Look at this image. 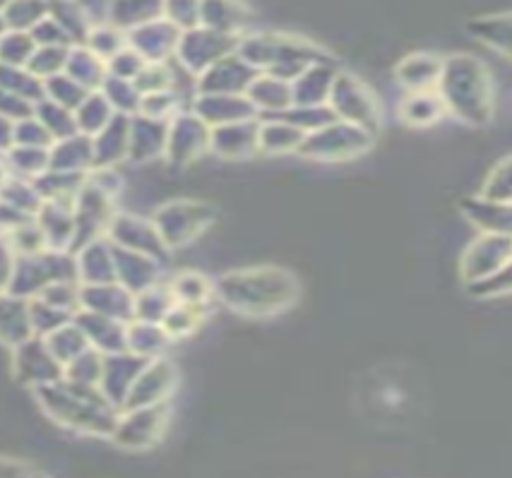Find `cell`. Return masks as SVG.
Returning a JSON list of instances; mask_svg holds the SVG:
<instances>
[{
  "label": "cell",
  "mask_w": 512,
  "mask_h": 478,
  "mask_svg": "<svg viewBox=\"0 0 512 478\" xmlns=\"http://www.w3.org/2000/svg\"><path fill=\"white\" fill-rule=\"evenodd\" d=\"M469 294L476 298H496L500 294H508L510 291V265L503 270L486 274V277L476 279V282H467Z\"/></svg>",
  "instance_id": "obj_50"
},
{
  "label": "cell",
  "mask_w": 512,
  "mask_h": 478,
  "mask_svg": "<svg viewBox=\"0 0 512 478\" xmlns=\"http://www.w3.org/2000/svg\"><path fill=\"white\" fill-rule=\"evenodd\" d=\"M260 70L243 61L238 53L219 58L210 68L202 70L195 77V92L198 94H246L250 82L255 80Z\"/></svg>",
  "instance_id": "obj_11"
},
{
  "label": "cell",
  "mask_w": 512,
  "mask_h": 478,
  "mask_svg": "<svg viewBox=\"0 0 512 478\" xmlns=\"http://www.w3.org/2000/svg\"><path fill=\"white\" fill-rule=\"evenodd\" d=\"M111 238V243H116V246L138 250V253L150 255L154 260H164L166 250H169L159 236L157 226L138 217H113Z\"/></svg>",
  "instance_id": "obj_17"
},
{
  "label": "cell",
  "mask_w": 512,
  "mask_h": 478,
  "mask_svg": "<svg viewBox=\"0 0 512 478\" xmlns=\"http://www.w3.org/2000/svg\"><path fill=\"white\" fill-rule=\"evenodd\" d=\"M130 145V116L125 113H116L104 130H99L92 137V157L97 169H109V166L118 164L123 157H128Z\"/></svg>",
  "instance_id": "obj_21"
},
{
  "label": "cell",
  "mask_w": 512,
  "mask_h": 478,
  "mask_svg": "<svg viewBox=\"0 0 512 478\" xmlns=\"http://www.w3.org/2000/svg\"><path fill=\"white\" fill-rule=\"evenodd\" d=\"M63 73H68L75 82H80L82 87L92 92V89L101 87V82H104V77L109 70H106V63L94 56L85 44H75L70 46L68 63H65Z\"/></svg>",
  "instance_id": "obj_32"
},
{
  "label": "cell",
  "mask_w": 512,
  "mask_h": 478,
  "mask_svg": "<svg viewBox=\"0 0 512 478\" xmlns=\"http://www.w3.org/2000/svg\"><path fill=\"white\" fill-rule=\"evenodd\" d=\"M68 53H70V46H37L25 68L34 77H39V80L44 82L53 75L63 73L65 63H68Z\"/></svg>",
  "instance_id": "obj_43"
},
{
  "label": "cell",
  "mask_w": 512,
  "mask_h": 478,
  "mask_svg": "<svg viewBox=\"0 0 512 478\" xmlns=\"http://www.w3.org/2000/svg\"><path fill=\"white\" fill-rule=\"evenodd\" d=\"M164 17L178 29L200 25V0H164Z\"/></svg>",
  "instance_id": "obj_47"
},
{
  "label": "cell",
  "mask_w": 512,
  "mask_h": 478,
  "mask_svg": "<svg viewBox=\"0 0 512 478\" xmlns=\"http://www.w3.org/2000/svg\"><path fill=\"white\" fill-rule=\"evenodd\" d=\"M464 214L479 233H510L512 229V212L508 202H493L486 197H472L462 202Z\"/></svg>",
  "instance_id": "obj_28"
},
{
  "label": "cell",
  "mask_w": 512,
  "mask_h": 478,
  "mask_svg": "<svg viewBox=\"0 0 512 478\" xmlns=\"http://www.w3.org/2000/svg\"><path fill=\"white\" fill-rule=\"evenodd\" d=\"M37 394L44 402V409L63 426L94 435L113 433L118 409L104 397L99 387L77 385L61 378L51 385L37 387Z\"/></svg>",
  "instance_id": "obj_3"
},
{
  "label": "cell",
  "mask_w": 512,
  "mask_h": 478,
  "mask_svg": "<svg viewBox=\"0 0 512 478\" xmlns=\"http://www.w3.org/2000/svg\"><path fill=\"white\" fill-rule=\"evenodd\" d=\"M46 344H49L51 354L58 358V363L65 368L68 366L73 358H77L82 354V351L89 349V342L85 337V332L80 330V325H77L75 320L65 322V325L58 327V330H53L51 334H46Z\"/></svg>",
  "instance_id": "obj_35"
},
{
  "label": "cell",
  "mask_w": 512,
  "mask_h": 478,
  "mask_svg": "<svg viewBox=\"0 0 512 478\" xmlns=\"http://www.w3.org/2000/svg\"><path fill=\"white\" fill-rule=\"evenodd\" d=\"M250 13L243 0H200V25L214 32L243 37Z\"/></svg>",
  "instance_id": "obj_22"
},
{
  "label": "cell",
  "mask_w": 512,
  "mask_h": 478,
  "mask_svg": "<svg viewBox=\"0 0 512 478\" xmlns=\"http://www.w3.org/2000/svg\"><path fill=\"white\" fill-rule=\"evenodd\" d=\"M0 15H3L5 29L29 32L49 15V0H8Z\"/></svg>",
  "instance_id": "obj_40"
},
{
  "label": "cell",
  "mask_w": 512,
  "mask_h": 478,
  "mask_svg": "<svg viewBox=\"0 0 512 478\" xmlns=\"http://www.w3.org/2000/svg\"><path fill=\"white\" fill-rule=\"evenodd\" d=\"M510 183H512V169H510V159L505 157L496 169H493L491 176H488L481 197H486V200H493V202H508L510 205V190H512Z\"/></svg>",
  "instance_id": "obj_49"
},
{
  "label": "cell",
  "mask_w": 512,
  "mask_h": 478,
  "mask_svg": "<svg viewBox=\"0 0 512 478\" xmlns=\"http://www.w3.org/2000/svg\"><path fill=\"white\" fill-rule=\"evenodd\" d=\"M217 294L229 308L246 315H272L284 310L299 296L296 279L277 267L231 272L219 279Z\"/></svg>",
  "instance_id": "obj_2"
},
{
  "label": "cell",
  "mask_w": 512,
  "mask_h": 478,
  "mask_svg": "<svg viewBox=\"0 0 512 478\" xmlns=\"http://www.w3.org/2000/svg\"><path fill=\"white\" fill-rule=\"evenodd\" d=\"M13 267H15L13 246H5V243H0V291L8 289L10 277H13Z\"/></svg>",
  "instance_id": "obj_52"
},
{
  "label": "cell",
  "mask_w": 512,
  "mask_h": 478,
  "mask_svg": "<svg viewBox=\"0 0 512 478\" xmlns=\"http://www.w3.org/2000/svg\"><path fill=\"white\" fill-rule=\"evenodd\" d=\"M34 116L39 118V123L49 130V135L56 140H65V137L77 135V123H75V113L65 106L56 104L51 99H39L34 104Z\"/></svg>",
  "instance_id": "obj_37"
},
{
  "label": "cell",
  "mask_w": 512,
  "mask_h": 478,
  "mask_svg": "<svg viewBox=\"0 0 512 478\" xmlns=\"http://www.w3.org/2000/svg\"><path fill=\"white\" fill-rule=\"evenodd\" d=\"M49 17L63 29L73 46L85 44L89 29L97 22L82 0H49Z\"/></svg>",
  "instance_id": "obj_26"
},
{
  "label": "cell",
  "mask_w": 512,
  "mask_h": 478,
  "mask_svg": "<svg viewBox=\"0 0 512 478\" xmlns=\"http://www.w3.org/2000/svg\"><path fill=\"white\" fill-rule=\"evenodd\" d=\"M178 37H181V29L171 25L166 17H157V20L125 32L130 49L138 51L147 63H166L169 58H174Z\"/></svg>",
  "instance_id": "obj_13"
},
{
  "label": "cell",
  "mask_w": 512,
  "mask_h": 478,
  "mask_svg": "<svg viewBox=\"0 0 512 478\" xmlns=\"http://www.w3.org/2000/svg\"><path fill=\"white\" fill-rule=\"evenodd\" d=\"M5 32V22H3V15H0V34Z\"/></svg>",
  "instance_id": "obj_54"
},
{
  "label": "cell",
  "mask_w": 512,
  "mask_h": 478,
  "mask_svg": "<svg viewBox=\"0 0 512 478\" xmlns=\"http://www.w3.org/2000/svg\"><path fill=\"white\" fill-rule=\"evenodd\" d=\"M87 94L89 89L82 87L80 82H75L68 73H58L49 77V80H44V97L56 101V104H61L70 111H75Z\"/></svg>",
  "instance_id": "obj_44"
},
{
  "label": "cell",
  "mask_w": 512,
  "mask_h": 478,
  "mask_svg": "<svg viewBox=\"0 0 512 478\" xmlns=\"http://www.w3.org/2000/svg\"><path fill=\"white\" fill-rule=\"evenodd\" d=\"M258 128V118L217 125L210 135V152L224 159H246L258 154Z\"/></svg>",
  "instance_id": "obj_18"
},
{
  "label": "cell",
  "mask_w": 512,
  "mask_h": 478,
  "mask_svg": "<svg viewBox=\"0 0 512 478\" xmlns=\"http://www.w3.org/2000/svg\"><path fill=\"white\" fill-rule=\"evenodd\" d=\"M0 87L8 89L15 97L29 101V104H37L39 99H44V82L22 65L0 63Z\"/></svg>",
  "instance_id": "obj_39"
},
{
  "label": "cell",
  "mask_w": 512,
  "mask_h": 478,
  "mask_svg": "<svg viewBox=\"0 0 512 478\" xmlns=\"http://www.w3.org/2000/svg\"><path fill=\"white\" fill-rule=\"evenodd\" d=\"M94 166L92 137L77 133L65 140H56L49 152V171L56 173H85Z\"/></svg>",
  "instance_id": "obj_24"
},
{
  "label": "cell",
  "mask_w": 512,
  "mask_h": 478,
  "mask_svg": "<svg viewBox=\"0 0 512 478\" xmlns=\"http://www.w3.org/2000/svg\"><path fill=\"white\" fill-rule=\"evenodd\" d=\"M402 118L409 125H416V128H424V125L438 123L440 118L448 116L443 101H440L438 92H412L407 99L402 101Z\"/></svg>",
  "instance_id": "obj_34"
},
{
  "label": "cell",
  "mask_w": 512,
  "mask_h": 478,
  "mask_svg": "<svg viewBox=\"0 0 512 478\" xmlns=\"http://www.w3.org/2000/svg\"><path fill=\"white\" fill-rule=\"evenodd\" d=\"M510 265V233H481L479 238L464 250L462 279L464 284L493 274Z\"/></svg>",
  "instance_id": "obj_10"
},
{
  "label": "cell",
  "mask_w": 512,
  "mask_h": 478,
  "mask_svg": "<svg viewBox=\"0 0 512 478\" xmlns=\"http://www.w3.org/2000/svg\"><path fill=\"white\" fill-rule=\"evenodd\" d=\"M166 423H169V404L166 402L135 406V409H125L123 418H116L111 435L118 445L142 450L162 438Z\"/></svg>",
  "instance_id": "obj_8"
},
{
  "label": "cell",
  "mask_w": 512,
  "mask_h": 478,
  "mask_svg": "<svg viewBox=\"0 0 512 478\" xmlns=\"http://www.w3.org/2000/svg\"><path fill=\"white\" fill-rule=\"evenodd\" d=\"M258 152L265 154H287L299 152L306 133L282 118H258Z\"/></svg>",
  "instance_id": "obj_30"
},
{
  "label": "cell",
  "mask_w": 512,
  "mask_h": 478,
  "mask_svg": "<svg viewBox=\"0 0 512 478\" xmlns=\"http://www.w3.org/2000/svg\"><path fill=\"white\" fill-rule=\"evenodd\" d=\"M193 113L200 116L210 128L258 118V111L250 104L246 94H195Z\"/></svg>",
  "instance_id": "obj_16"
},
{
  "label": "cell",
  "mask_w": 512,
  "mask_h": 478,
  "mask_svg": "<svg viewBox=\"0 0 512 478\" xmlns=\"http://www.w3.org/2000/svg\"><path fill=\"white\" fill-rule=\"evenodd\" d=\"M169 334L159 322H133L128 325V351L142 358H154L169 344Z\"/></svg>",
  "instance_id": "obj_36"
},
{
  "label": "cell",
  "mask_w": 512,
  "mask_h": 478,
  "mask_svg": "<svg viewBox=\"0 0 512 478\" xmlns=\"http://www.w3.org/2000/svg\"><path fill=\"white\" fill-rule=\"evenodd\" d=\"M436 92L445 111L469 125H486L496 111L493 80L486 65L474 56L445 58Z\"/></svg>",
  "instance_id": "obj_1"
},
{
  "label": "cell",
  "mask_w": 512,
  "mask_h": 478,
  "mask_svg": "<svg viewBox=\"0 0 512 478\" xmlns=\"http://www.w3.org/2000/svg\"><path fill=\"white\" fill-rule=\"evenodd\" d=\"M34 44L32 34L29 32H17V29H5L0 34V63L3 65H22L25 68L29 58H32Z\"/></svg>",
  "instance_id": "obj_45"
},
{
  "label": "cell",
  "mask_w": 512,
  "mask_h": 478,
  "mask_svg": "<svg viewBox=\"0 0 512 478\" xmlns=\"http://www.w3.org/2000/svg\"><path fill=\"white\" fill-rule=\"evenodd\" d=\"M85 46L94 53V56L106 63L109 58L116 56L123 46H128V39H125V32L109 25V22H94V27L89 29L85 39Z\"/></svg>",
  "instance_id": "obj_42"
},
{
  "label": "cell",
  "mask_w": 512,
  "mask_h": 478,
  "mask_svg": "<svg viewBox=\"0 0 512 478\" xmlns=\"http://www.w3.org/2000/svg\"><path fill=\"white\" fill-rule=\"evenodd\" d=\"M337 68L332 61L311 63L291 82V106H323L330 97Z\"/></svg>",
  "instance_id": "obj_19"
},
{
  "label": "cell",
  "mask_w": 512,
  "mask_h": 478,
  "mask_svg": "<svg viewBox=\"0 0 512 478\" xmlns=\"http://www.w3.org/2000/svg\"><path fill=\"white\" fill-rule=\"evenodd\" d=\"M32 320H29L27 298L5 294L0 296V342L17 346L32 337Z\"/></svg>",
  "instance_id": "obj_27"
},
{
  "label": "cell",
  "mask_w": 512,
  "mask_h": 478,
  "mask_svg": "<svg viewBox=\"0 0 512 478\" xmlns=\"http://www.w3.org/2000/svg\"><path fill=\"white\" fill-rule=\"evenodd\" d=\"M246 97L255 106L258 116L287 111L291 106V82L270 73H258L248 85Z\"/></svg>",
  "instance_id": "obj_23"
},
{
  "label": "cell",
  "mask_w": 512,
  "mask_h": 478,
  "mask_svg": "<svg viewBox=\"0 0 512 478\" xmlns=\"http://www.w3.org/2000/svg\"><path fill=\"white\" fill-rule=\"evenodd\" d=\"M212 128L200 116L190 113H176L169 121V135H166V157L174 164H190L205 152H210Z\"/></svg>",
  "instance_id": "obj_9"
},
{
  "label": "cell",
  "mask_w": 512,
  "mask_h": 478,
  "mask_svg": "<svg viewBox=\"0 0 512 478\" xmlns=\"http://www.w3.org/2000/svg\"><path fill=\"white\" fill-rule=\"evenodd\" d=\"M80 260H75L77 277L85 279L87 284H106L116 282V265H113V246L106 241H89Z\"/></svg>",
  "instance_id": "obj_29"
},
{
  "label": "cell",
  "mask_w": 512,
  "mask_h": 478,
  "mask_svg": "<svg viewBox=\"0 0 512 478\" xmlns=\"http://www.w3.org/2000/svg\"><path fill=\"white\" fill-rule=\"evenodd\" d=\"M373 147V133L347 121H332L303 137L299 152L318 161H347Z\"/></svg>",
  "instance_id": "obj_4"
},
{
  "label": "cell",
  "mask_w": 512,
  "mask_h": 478,
  "mask_svg": "<svg viewBox=\"0 0 512 478\" xmlns=\"http://www.w3.org/2000/svg\"><path fill=\"white\" fill-rule=\"evenodd\" d=\"M166 135H169V121L135 113V116H130L128 157L135 161L159 157L166 152Z\"/></svg>",
  "instance_id": "obj_20"
},
{
  "label": "cell",
  "mask_w": 512,
  "mask_h": 478,
  "mask_svg": "<svg viewBox=\"0 0 512 478\" xmlns=\"http://www.w3.org/2000/svg\"><path fill=\"white\" fill-rule=\"evenodd\" d=\"M469 32H472L479 41H484V44L491 46V49L503 51L505 56H510L512 22L508 13L479 17V20H474L472 25H469Z\"/></svg>",
  "instance_id": "obj_38"
},
{
  "label": "cell",
  "mask_w": 512,
  "mask_h": 478,
  "mask_svg": "<svg viewBox=\"0 0 512 478\" xmlns=\"http://www.w3.org/2000/svg\"><path fill=\"white\" fill-rule=\"evenodd\" d=\"M15 147V121L0 116V149Z\"/></svg>",
  "instance_id": "obj_53"
},
{
  "label": "cell",
  "mask_w": 512,
  "mask_h": 478,
  "mask_svg": "<svg viewBox=\"0 0 512 478\" xmlns=\"http://www.w3.org/2000/svg\"><path fill=\"white\" fill-rule=\"evenodd\" d=\"M73 113H75L77 133H82L87 137H94L99 130H104L106 123L116 116V111H113L109 99H106L99 89H92V92L82 99V104L77 106Z\"/></svg>",
  "instance_id": "obj_33"
},
{
  "label": "cell",
  "mask_w": 512,
  "mask_h": 478,
  "mask_svg": "<svg viewBox=\"0 0 512 478\" xmlns=\"http://www.w3.org/2000/svg\"><path fill=\"white\" fill-rule=\"evenodd\" d=\"M212 217V207L202 205V202L181 200L159 209V214L152 219V224L157 226L166 248H181L193 241V238H198L200 233L205 231V226L210 224Z\"/></svg>",
  "instance_id": "obj_7"
},
{
  "label": "cell",
  "mask_w": 512,
  "mask_h": 478,
  "mask_svg": "<svg viewBox=\"0 0 512 478\" xmlns=\"http://www.w3.org/2000/svg\"><path fill=\"white\" fill-rule=\"evenodd\" d=\"M171 294L178 303H188V306H202L210 296V284L200 277V274H181L171 286Z\"/></svg>",
  "instance_id": "obj_46"
},
{
  "label": "cell",
  "mask_w": 512,
  "mask_h": 478,
  "mask_svg": "<svg viewBox=\"0 0 512 478\" xmlns=\"http://www.w3.org/2000/svg\"><path fill=\"white\" fill-rule=\"evenodd\" d=\"M5 3H8V0H0V10H3V8H5Z\"/></svg>",
  "instance_id": "obj_55"
},
{
  "label": "cell",
  "mask_w": 512,
  "mask_h": 478,
  "mask_svg": "<svg viewBox=\"0 0 512 478\" xmlns=\"http://www.w3.org/2000/svg\"><path fill=\"white\" fill-rule=\"evenodd\" d=\"M440 70H443V58L433 53H414L397 65V80L409 92H433L438 85Z\"/></svg>",
  "instance_id": "obj_25"
},
{
  "label": "cell",
  "mask_w": 512,
  "mask_h": 478,
  "mask_svg": "<svg viewBox=\"0 0 512 478\" xmlns=\"http://www.w3.org/2000/svg\"><path fill=\"white\" fill-rule=\"evenodd\" d=\"M176 387V370L166 361H147L140 370L138 378L130 385L128 397H125L123 409H135V406L162 404Z\"/></svg>",
  "instance_id": "obj_14"
},
{
  "label": "cell",
  "mask_w": 512,
  "mask_h": 478,
  "mask_svg": "<svg viewBox=\"0 0 512 478\" xmlns=\"http://www.w3.org/2000/svg\"><path fill=\"white\" fill-rule=\"evenodd\" d=\"M109 25L121 32L145 25V22L164 17V0H111L109 3Z\"/></svg>",
  "instance_id": "obj_31"
},
{
  "label": "cell",
  "mask_w": 512,
  "mask_h": 478,
  "mask_svg": "<svg viewBox=\"0 0 512 478\" xmlns=\"http://www.w3.org/2000/svg\"><path fill=\"white\" fill-rule=\"evenodd\" d=\"M29 34H32L34 44L37 46H73L70 44V39L65 37L63 29L58 27L49 15L29 29Z\"/></svg>",
  "instance_id": "obj_51"
},
{
  "label": "cell",
  "mask_w": 512,
  "mask_h": 478,
  "mask_svg": "<svg viewBox=\"0 0 512 478\" xmlns=\"http://www.w3.org/2000/svg\"><path fill=\"white\" fill-rule=\"evenodd\" d=\"M15 370L17 378L34 387L51 385V382L63 378V366L51 354L46 339L37 337V334L15 346Z\"/></svg>",
  "instance_id": "obj_12"
},
{
  "label": "cell",
  "mask_w": 512,
  "mask_h": 478,
  "mask_svg": "<svg viewBox=\"0 0 512 478\" xmlns=\"http://www.w3.org/2000/svg\"><path fill=\"white\" fill-rule=\"evenodd\" d=\"M147 361H150V358L135 356L130 354V351H118V354L104 356L99 390L104 392V397L109 399L116 409H123L130 385L138 378V373L145 368Z\"/></svg>",
  "instance_id": "obj_15"
},
{
  "label": "cell",
  "mask_w": 512,
  "mask_h": 478,
  "mask_svg": "<svg viewBox=\"0 0 512 478\" xmlns=\"http://www.w3.org/2000/svg\"><path fill=\"white\" fill-rule=\"evenodd\" d=\"M145 65H147V61L140 56L138 51L130 49V46H123L116 56L106 61V70H109V75L123 77V80H135Z\"/></svg>",
  "instance_id": "obj_48"
},
{
  "label": "cell",
  "mask_w": 512,
  "mask_h": 478,
  "mask_svg": "<svg viewBox=\"0 0 512 478\" xmlns=\"http://www.w3.org/2000/svg\"><path fill=\"white\" fill-rule=\"evenodd\" d=\"M238 39L241 37L214 32V29H207L202 25L183 29L181 37H178L174 58L190 75L198 77L202 70L210 68L219 58L234 53L238 49Z\"/></svg>",
  "instance_id": "obj_6"
},
{
  "label": "cell",
  "mask_w": 512,
  "mask_h": 478,
  "mask_svg": "<svg viewBox=\"0 0 512 478\" xmlns=\"http://www.w3.org/2000/svg\"><path fill=\"white\" fill-rule=\"evenodd\" d=\"M99 92L109 99V104L113 106L116 113H125V116H135L140 109V99L142 94L138 92L133 80H123V77L109 75L106 73L104 82H101Z\"/></svg>",
  "instance_id": "obj_41"
},
{
  "label": "cell",
  "mask_w": 512,
  "mask_h": 478,
  "mask_svg": "<svg viewBox=\"0 0 512 478\" xmlns=\"http://www.w3.org/2000/svg\"><path fill=\"white\" fill-rule=\"evenodd\" d=\"M327 106L335 111L339 121H347L359 125V128L368 130L375 135L380 125V104L375 94L368 89L359 77L349 73H337L335 82H332L330 97H327Z\"/></svg>",
  "instance_id": "obj_5"
}]
</instances>
